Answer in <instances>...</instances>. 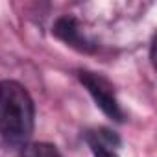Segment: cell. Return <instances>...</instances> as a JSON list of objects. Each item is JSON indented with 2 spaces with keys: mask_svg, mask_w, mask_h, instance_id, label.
<instances>
[{
  "mask_svg": "<svg viewBox=\"0 0 157 157\" xmlns=\"http://www.w3.org/2000/svg\"><path fill=\"white\" fill-rule=\"evenodd\" d=\"M78 78H80L82 85L89 91V94L94 98L96 105L113 120L122 122L124 120V113L120 109V104L115 96L113 85L109 83L107 78H104L102 74L91 72V70H80L78 72Z\"/></svg>",
  "mask_w": 157,
  "mask_h": 157,
  "instance_id": "obj_2",
  "label": "cell"
},
{
  "mask_svg": "<svg viewBox=\"0 0 157 157\" xmlns=\"http://www.w3.org/2000/svg\"><path fill=\"white\" fill-rule=\"evenodd\" d=\"M54 33L63 43H67L68 46L80 50V52H93L94 50V44L85 37V33L82 32L78 21L72 19V17H61V19H57L56 24H54Z\"/></svg>",
  "mask_w": 157,
  "mask_h": 157,
  "instance_id": "obj_3",
  "label": "cell"
},
{
  "mask_svg": "<svg viewBox=\"0 0 157 157\" xmlns=\"http://www.w3.org/2000/svg\"><path fill=\"white\" fill-rule=\"evenodd\" d=\"M33 100L30 93L13 80L0 82V133L13 146L24 144L33 131Z\"/></svg>",
  "mask_w": 157,
  "mask_h": 157,
  "instance_id": "obj_1",
  "label": "cell"
},
{
  "mask_svg": "<svg viewBox=\"0 0 157 157\" xmlns=\"http://www.w3.org/2000/svg\"><path fill=\"white\" fill-rule=\"evenodd\" d=\"M22 157H61V153L57 151V148L54 144L33 142V144H26Z\"/></svg>",
  "mask_w": 157,
  "mask_h": 157,
  "instance_id": "obj_5",
  "label": "cell"
},
{
  "mask_svg": "<svg viewBox=\"0 0 157 157\" xmlns=\"http://www.w3.org/2000/svg\"><path fill=\"white\" fill-rule=\"evenodd\" d=\"M85 139H87V144H89L91 151L94 153V157H118L117 151L113 150V144L118 142V139L115 135H111V131H107V129L89 131Z\"/></svg>",
  "mask_w": 157,
  "mask_h": 157,
  "instance_id": "obj_4",
  "label": "cell"
}]
</instances>
